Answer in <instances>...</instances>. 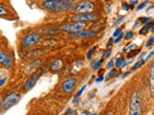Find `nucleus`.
I'll return each mask as SVG.
<instances>
[{
	"label": "nucleus",
	"instance_id": "f257e3e1",
	"mask_svg": "<svg viewBox=\"0 0 154 115\" xmlns=\"http://www.w3.org/2000/svg\"><path fill=\"white\" fill-rule=\"evenodd\" d=\"M128 113L129 115H143L142 96L138 91L133 92L131 97H130Z\"/></svg>",
	"mask_w": 154,
	"mask_h": 115
},
{
	"label": "nucleus",
	"instance_id": "f03ea898",
	"mask_svg": "<svg viewBox=\"0 0 154 115\" xmlns=\"http://www.w3.org/2000/svg\"><path fill=\"white\" fill-rule=\"evenodd\" d=\"M20 99H21V96L18 92L14 91V92L9 93L2 101V104H1L2 110L3 111H6V110H8L9 108L14 107V105H17Z\"/></svg>",
	"mask_w": 154,
	"mask_h": 115
},
{
	"label": "nucleus",
	"instance_id": "7ed1b4c3",
	"mask_svg": "<svg viewBox=\"0 0 154 115\" xmlns=\"http://www.w3.org/2000/svg\"><path fill=\"white\" fill-rule=\"evenodd\" d=\"M48 67H50V66H45V67H42V68L37 70L36 72H34V73L28 78L25 84H24V90L29 91L31 88H33L34 86H35V84H37V81H38V79L45 74V71H47Z\"/></svg>",
	"mask_w": 154,
	"mask_h": 115
},
{
	"label": "nucleus",
	"instance_id": "20e7f679",
	"mask_svg": "<svg viewBox=\"0 0 154 115\" xmlns=\"http://www.w3.org/2000/svg\"><path fill=\"white\" fill-rule=\"evenodd\" d=\"M42 36L38 33H30L23 37L21 44L25 48H31L40 42Z\"/></svg>",
	"mask_w": 154,
	"mask_h": 115
},
{
	"label": "nucleus",
	"instance_id": "39448f33",
	"mask_svg": "<svg viewBox=\"0 0 154 115\" xmlns=\"http://www.w3.org/2000/svg\"><path fill=\"white\" fill-rule=\"evenodd\" d=\"M94 4L91 1H82L79 4L72 9V12L76 14L79 13H90L91 12H94Z\"/></svg>",
	"mask_w": 154,
	"mask_h": 115
},
{
	"label": "nucleus",
	"instance_id": "423d86ee",
	"mask_svg": "<svg viewBox=\"0 0 154 115\" xmlns=\"http://www.w3.org/2000/svg\"><path fill=\"white\" fill-rule=\"evenodd\" d=\"M84 27H86V23L84 22H72V23H66L60 26V30L69 32V34L79 33L83 31Z\"/></svg>",
	"mask_w": 154,
	"mask_h": 115
},
{
	"label": "nucleus",
	"instance_id": "0eeeda50",
	"mask_svg": "<svg viewBox=\"0 0 154 115\" xmlns=\"http://www.w3.org/2000/svg\"><path fill=\"white\" fill-rule=\"evenodd\" d=\"M77 84H78V80L74 77H70V78L65 80L62 83V90L66 95L72 94V92L75 90Z\"/></svg>",
	"mask_w": 154,
	"mask_h": 115
},
{
	"label": "nucleus",
	"instance_id": "6e6552de",
	"mask_svg": "<svg viewBox=\"0 0 154 115\" xmlns=\"http://www.w3.org/2000/svg\"><path fill=\"white\" fill-rule=\"evenodd\" d=\"M99 18L98 14L90 13H79L75 14L71 17L73 22H84L86 23L87 21H96Z\"/></svg>",
	"mask_w": 154,
	"mask_h": 115
},
{
	"label": "nucleus",
	"instance_id": "1a4fd4ad",
	"mask_svg": "<svg viewBox=\"0 0 154 115\" xmlns=\"http://www.w3.org/2000/svg\"><path fill=\"white\" fill-rule=\"evenodd\" d=\"M76 1L72 0H58L57 6L54 10L55 13H64L73 8Z\"/></svg>",
	"mask_w": 154,
	"mask_h": 115
},
{
	"label": "nucleus",
	"instance_id": "9d476101",
	"mask_svg": "<svg viewBox=\"0 0 154 115\" xmlns=\"http://www.w3.org/2000/svg\"><path fill=\"white\" fill-rule=\"evenodd\" d=\"M96 35H97V32L93 30H86V31H81L79 33L69 34L70 37L72 38H91V37H94Z\"/></svg>",
	"mask_w": 154,
	"mask_h": 115
},
{
	"label": "nucleus",
	"instance_id": "9b49d317",
	"mask_svg": "<svg viewBox=\"0 0 154 115\" xmlns=\"http://www.w3.org/2000/svg\"><path fill=\"white\" fill-rule=\"evenodd\" d=\"M0 62L5 68H11L13 65V59L11 56L6 54L4 50H1V52H0Z\"/></svg>",
	"mask_w": 154,
	"mask_h": 115
},
{
	"label": "nucleus",
	"instance_id": "f8f14e48",
	"mask_svg": "<svg viewBox=\"0 0 154 115\" xmlns=\"http://www.w3.org/2000/svg\"><path fill=\"white\" fill-rule=\"evenodd\" d=\"M148 85H149V91H150V95L152 96V97H154V60L151 63L150 70H149Z\"/></svg>",
	"mask_w": 154,
	"mask_h": 115
},
{
	"label": "nucleus",
	"instance_id": "ddd939ff",
	"mask_svg": "<svg viewBox=\"0 0 154 115\" xmlns=\"http://www.w3.org/2000/svg\"><path fill=\"white\" fill-rule=\"evenodd\" d=\"M42 63V60H35L31 61L30 63H28L25 67V72L26 73H30V72H33V71H37L38 69V67H40Z\"/></svg>",
	"mask_w": 154,
	"mask_h": 115
},
{
	"label": "nucleus",
	"instance_id": "4468645a",
	"mask_svg": "<svg viewBox=\"0 0 154 115\" xmlns=\"http://www.w3.org/2000/svg\"><path fill=\"white\" fill-rule=\"evenodd\" d=\"M58 0H48V1H43L42 2V7H45V9L50 10V11L54 12V10L57 6Z\"/></svg>",
	"mask_w": 154,
	"mask_h": 115
},
{
	"label": "nucleus",
	"instance_id": "2eb2a0df",
	"mask_svg": "<svg viewBox=\"0 0 154 115\" xmlns=\"http://www.w3.org/2000/svg\"><path fill=\"white\" fill-rule=\"evenodd\" d=\"M63 67V60L61 59H56L50 64V69L52 71H58Z\"/></svg>",
	"mask_w": 154,
	"mask_h": 115
},
{
	"label": "nucleus",
	"instance_id": "dca6fc26",
	"mask_svg": "<svg viewBox=\"0 0 154 115\" xmlns=\"http://www.w3.org/2000/svg\"><path fill=\"white\" fill-rule=\"evenodd\" d=\"M154 27V22L153 21H151V22H149V23H147V24H146L141 30H140V35H143V36H144V35H146V34L151 30V29Z\"/></svg>",
	"mask_w": 154,
	"mask_h": 115
},
{
	"label": "nucleus",
	"instance_id": "f3484780",
	"mask_svg": "<svg viewBox=\"0 0 154 115\" xmlns=\"http://www.w3.org/2000/svg\"><path fill=\"white\" fill-rule=\"evenodd\" d=\"M59 32H60V29L49 28V29H47V30L45 31V34H46V35H48V36H54V35H56V34H58Z\"/></svg>",
	"mask_w": 154,
	"mask_h": 115
},
{
	"label": "nucleus",
	"instance_id": "a211bd4d",
	"mask_svg": "<svg viewBox=\"0 0 154 115\" xmlns=\"http://www.w3.org/2000/svg\"><path fill=\"white\" fill-rule=\"evenodd\" d=\"M118 70L117 69H112L111 70L109 73L107 74V76H106V80L107 81H109L110 79H112V78H114V77H117L118 76Z\"/></svg>",
	"mask_w": 154,
	"mask_h": 115
},
{
	"label": "nucleus",
	"instance_id": "6ab92c4d",
	"mask_svg": "<svg viewBox=\"0 0 154 115\" xmlns=\"http://www.w3.org/2000/svg\"><path fill=\"white\" fill-rule=\"evenodd\" d=\"M144 63V60H138L136 63H135L133 66H132V68H131V71H135V70H137L138 68H140L143 64Z\"/></svg>",
	"mask_w": 154,
	"mask_h": 115
},
{
	"label": "nucleus",
	"instance_id": "aec40b11",
	"mask_svg": "<svg viewBox=\"0 0 154 115\" xmlns=\"http://www.w3.org/2000/svg\"><path fill=\"white\" fill-rule=\"evenodd\" d=\"M136 49H137V45L136 44H129L126 48H125L124 52L127 53V54H129L130 52H132V51L136 50Z\"/></svg>",
	"mask_w": 154,
	"mask_h": 115
},
{
	"label": "nucleus",
	"instance_id": "412c9836",
	"mask_svg": "<svg viewBox=\"0 0 154 115\" xmlns=\"http://www.w3.org/2000/svg\"><path fill=\"white\" fill-rule=\"evenodd\" d=\"M141 23L143 24H147L149 22L152 21V18L151 17H146V16H143V17H140V20H139Z\"/></svg>",
	"mask_w": 154,
	"mask_h": 115
},
{
	"label": "nucleus",
	"instance_id": "4be33fe9",
	"mask_svg": "<svg viewBox=\"0 0 154 115\" xmlns=\"http://www.w3.org/2000/svg\"><path fill=\"white\" fill-rule=\"evenodd\" d=\"M132 62V59H129V60H123V61H122V65H120V67L119 68L120 69H123V68H125L127 65H129L130 63Z\"/></svg>",
	"mask_w": 154,
	"mask_h": 115
},
{
	"label": "nucleus",
	"instance_id": "5701e85b",
	"mask_svg": "<svg viewBox=\"0 0 154 115\" xmlns=\"http://www.w3.org/2000/svg\"><path fill=\"white\" fill-rule=\"evenodd\" d=\"M103 64V59L102 60H98L97 62H96V63L94 65V67H93V70L94 71H97L100 67H101V65Z\"/></svg>",
	"mask_w": 154,
	"mask_h": 115
},
{
	"label": "nucleus",
	"instance_id": "b1692460",
	"mask_svg": "<svg viewBox=\"0 0 154 115\" xmlns=\"http://www.w3.org/2000/svg\"><path fill=\"white\" fill-rule=\"evenodd\" d=\"M133 37H134V33H133V31H128L126 34H125V40H132L133 38Z\"/></svg>",
	"mask_w": 154,
	"mask_h": 115
},
{
	"label": "nucleus",
	"instance_id": "393cba45",
	"mask_svg": "<svg viewBox=\"0 0 154 115\" xmlns=\"http://www.w3.org/2000/svg\"><path fill=\"white\" fill-rule=\"evenodd\" d=\"M111 54H112V50L109 49V48H108L107 50H105L104 54H103V56H102V59H103V60H105V59H108V58H110Z\"/></svg>",
	"mask_w": 154,
	"mask_h": 115
},
{
	"label": "nucleus",
	"instance_id": "a878e982",
	"mask_svg": "<svg viewBox=\"0 0 154 115\" xmlns=\"http://www.w3.org/2000/svg\"><path fill=\"white\" fill-rule=\"evenodd\" d=\"M95 49H96V47H95V46L91 48V49H90V51L88 52V54H87V59H88V60H91V57H93V55H94V53Z\"/></svg>",
	"mask_w": 154,
	"mask_h": 115
},
{
	"label": "nucleus",
	"instance_id": "bb28decb",
	"mask_svg": "<svg viewBox=\"0 0 154 115\" xmlns=\"http://www.w3.org/2000/svg\"><path fill=\"white\" fill-rule=\"evenodd\" d=\"M122 33V29H120V28H118V29H116V31L113 33V37L115 38H117L120 34Z\"/></svg>",
	"mask_w": 154,
	"mask_h": 115
},
{
	"label": "nucleus",
	"instance_id": "cd10ccee",
	"mask_svg": "<svg viewBox=\"0 0 154 115\" xmlns=\"http://www.w3.org/2000/svg\"><path fill=\"white\" fill-rule=\"evenodd\" d=\"M5 14H8V11L4 8V6L1 4V5H0V16H4Z\"/></svg>",
	"mask_w": 154,
	"mask_h": 115
},
{
	"label": "nucleus",
	"instance_id": "c85d7f7f",
	"mask_svg": "<svg viewBox=\"0 0 154 115\" xmlns=\"http://www.w3.org/2000/svg\"><path fill=\"white\" fill-rule=\"evenodd\" d=\"M123 58H118L117 59V60H116V63H115V65L117 66V67H120V65H122V61H123Z\"/></svg>",
	"mask_w": 154,
	"mask_h": 115
},
{
	"label": "nucleus",
	"instance_id": "c756f323",
	"mask_svg": "<svg viewBox=\"0 0 154 115\" xmlns=\"http://www.w3.org/2000/svg\"><path fill=\"white\" fill-rule=\"evenodd\" d=\"M154 43V36L153 37H151L150 38H149V40H147V42L146 43V48H148V47H150L152 44Z\"/></svg>",
	"mask_w": 154,
	"mask_h": 115
},
{
	"label": "nucleus",
	"instance_id": "7c9ffc66",
	"mask_svg": "<svg viewBox=\"0 0 154 115\" xmlns=\"http://www.w3.org/2000/svg\"><path fill=\"white\" fill-rule=\"evenodd\" d=\"M87 88V85H83V86H82V87H81V89L78 91V93H77V95H76V97L77 98H79L80 97V96L82 95V94H83V92H84V91H85V89Z\"/></svg>",
	"mask_w": 154,
	"mask_h": 115
},
{
	"label": "nucleus",
	"instance_id": "2f4dec72",
	"mask_svg": "<svg viewBox=\"0 0 154 115\" xmlns=\"http://www.w3.org/2000/svg\"><path fill=\"white\" fill-rule=\"evenodd\" d=\"M114 66H115V61L113 60H111L108 63H107V69H114Z\"/></svg>",
	"mask_w": 154,
	"mask_h": 115
},
{
	"label": "nucleus",
	"instance_id": "473e14b6",
	"mask_svg": "<svg viewBox=\"0 0 154 115\" xmlns=\"http://www.w3.org/2000/svg\"><path fill=\"white\" fill-rule=\"evenodd\" d=\"M7 79H8V77H7V76H3V74H2L1 80H0V81H0V86H1V87H2V86L4 85V84L6 83Z\"/></svg>",
	"mask_w": 154,
	"mask_h": 115
},
{
	"label": "nucleus",
	"instance_id": "72a5a7b5",
	"mask_svg": "<svg viewBox=\"0 0 154 115\" xmlns=\"http://www.w3.org/2000/svg\"><path fill=\"white\" fill-rule=\"evenodd\" d=\"M123 37H125L124 36V34L123 33H122V34H120V35L117 37V38H116V40H114V43H119L120 40H122V38H123Z\"/></svg>",
	"mask_w": 154,
	"mask_h": 115
},
{
	"label": "nucleus",
	"instance_id": "f704fd0d",
	"mask_svg": "<svg viewBox=\"0 0 154 115\" xmlns=\"http://www.w3.org/2000/svg\"><path fill=\"white\" fill-rule=\"evenodd\" d=\"M154 56V51H152V52H150V53H149V54L146 56V60H144V62H147L149 60H150V59H152V57Z\"/></svg>",
	"mask_w": 154,
	"mask_h": 115
},
{
	"label": "nucleus",
	"instance_id": "c9c22d12",
	"mask_svg": "<svg viewBox=\"0 0 154 115\" xmlns=\"http://www.w3.org/2000/svg\"><path fill=\"white\" fill-rule=\"evenodd\" d=\"M123 20H124V16H120L117 21L115 22V26H119L120 23L122 22H123Z\"/></svg>",
	"mask_w": 154,
	"mask_h": 115
},
{
	"label": "nucleus",
	"instance_id": "e433bc0d",
	"mask_svg": "<svg viewBox=\"0 0 154 115\" xmlns=\"http://www.w3.org/2000/svg\"><path fill=\"white\" fill-rule=\"evenodd\" d=\"M149 1H148V0H146V1H143V3H141V4H140V5H138V7H137V9L138 10H142L144 6H146V5L148 3Z\"/></svg>",
	"mask_w": 154,
	"mask_h": 115
},
{
	"label": "nucleus",
	"instance_id": "4c0bfd02",
	"mask_svg": "<svg viewBox=\"0 0 154 115\" xmlns=\"http://www.w3.org/2000/svg\"><path fill=\"white\" fill-rule=\"evenodd\" d=\"M103 80H104V76L103 75H100L98 78L95 80V81H96V83H101V81H103Z\"/></svg>",
	"mask_w": 154,
	"mask_h": 115
},
{
	"label": "nucleus",
	"instance_id": "58836bf2",
	"mask_svg": "<svg viewBox=\"0 0 154 115\" xmlns=\"http://www.w3.org/2000/svg\"><path fill=\"white\" fill-rule=\"evenodd\" d=\"M130 7L128 6V4L126 3V2H124V3H122V9L124 10V11H128V9H129Z\"/></svg>",
	"mask_w": 154,
	"mask_h": 115
},
{
	"label": "nucleus",
	"instance_id": "ea45409f",
	"mask_svg": "<svg viewBox=\"0 0 154 115\" xmlns=\"http://www.w3.org/2000/svg\"><path fill=\"white\" fill-rule=\"evenodd\" d=\"M140 25H141V22H140L139 20L134 24V26H133V30H136V29H138L140 27Z\"/></svg>",
	"mask_w": 154,
	"mask_h": 115
},
{
	"label": "nucleus",
	"instance_id": "a19ab883",
	"mask_svg": "<svg viewBox=\"0 0 154 115\" xmlns=\"http://www.w3.org/2000/svg\"><path fill=\"white\" fill-rule=\"evenodd\" d=\"M78 103H79V98H77L76 96H75L74 99L72 100V104H73V105H78Z\"/></svg>",
	"mask_w": 154,
	"mask_h": 115
},
{
	"label": "nucleus",
	"instance_id": "79ce46f5",
	"mask_svg": "<svg viewBox=\"0 0 154 115\" xmlns=\"http://www.w3.org/2000/svg\"><path fill=\"white\" fill-rule=\"evenodd\" d=\"M113 43H114L113 38H110L109 41H108V43H107V45H106V46H107V48H108V47H111V46L113 45Z\"/></svg>",
	"mask_w": 154,
	"mask_h": 115
},
{
	"label": "nucleus",
	"instance_id": "37998d69",
	"mask_svg": "<svg viewBox=\"0 0 154 115\" xmlns=\"http://www.w3.org/2000/svg\"><path fill=\"white\" fill-rule=\"evenodd\" d=\"M67 111H69V112H66V115H74L76 113L75 110H67Z\"/></svg>",
	"mask_w": 154,
	"mask_h": 115
},
{
	"label": "nucleus",
	"instance_id": "c03bdc74",
	"mask_svg": "<svg viewBox=\"0 0 154 115\" xmlns=\"http://www.w3.org/2000/svg\"><path fill=\"white\" fill-rule=\"evenodd\" d=\"M106 9H107V13H111V5H110V3L106 4Z\"/></svg>",
	"mask_w": 154,
	"mask_h": 115
},
{
	"label": "nucleus",
	"instance_id": "a18cd8bd",
	"mask_svg": "<svg viewBox=\"0 0 154 115\" xmlns=\"http://www.w3.org/2000/svg\"><path fill=\"white\" fill-rule=\"evenodd\" d=\"M130 74H131V72H126V73H125V74H123V75L122 76V78H125V77H126V76H128V75H130Z\"/></svg>",
	"mask_w": 154,
	"mask_h": 115
},
{
	"label": "nucleus",
	"instance_id": "49530a36",
	"mask_svg": "<svg viewBox=\"0 0 154 115\" xmlns=\"http://www.w3.org/2000/svg\"><path fill=\"white\" fill-rule=\"evenodd\" d=\"M138 3H139L138 1H134V0H131V1H130V4H132L133 6H134V5H137Z\"/></svg>",
	"mask_w": 154,
	"mask_h": 115
},
{
	"label": "nucleus",
	"instance_id": "de8ad7c7",
	"mask_svg": "<svg viewBox=\"0 0 154 115\" xmlns=\"http://www.w3.org/2000/svg\"><path fill=\"white\" fill-rule=\"evenodd\" d=\"M143 56H144V53H142V54H141V55H140V56H139V58H138V60H141L143 59Z\"/></svg>",
	"mask_w": 154,
	"mask_h": 115
},
{
	"label": "nucleus",
	"instance_id": "09e8293b",
	"mask_svg": "<svg viewBox=\"0 0 154 115\" xmlns=\"http://www.w3.org/2000/svg\"><path fill=\"white\" fill-rule=\"evenodd\" d=\"M152 9H154V5H152V6H150V7H148L147 9H146V12H149L150 10H152Z\"/></svg>",
	"mask_w": 154,
	"mask_h": 115
},
{
	"label": "nucleus",
	"instance_id": "8fccbe9b",
	"mask_svg": "<svg viewBox=\"0 0 154 115\" xmlns=\"http://www.w3.org/2000/svg\"><path fill=\"white\" fill-rule=\"evenodd\" d=\"M104 115H112V113H106V114H104Z\"/></svg>",
	"mask_w": 154,
	"mask_h": 115
},
{
	"label": "nucleus",
	"instance_id": "3c124183",
	"mask_svg": "<svg viewBox=\"0 0 154 115\" xmlns=\"http://www.w3.org/2000/svg\"><path fill=\"white\" fill-rule=\"evenodd\" d=\"M152 32H153V33H154V27H153V28H152Z\"/></svg>",
	"mask_w": 154,
	"mask_h": 115
},
{
	"label": "nucleus",
	"instance_id": "603ef678",
	"mask_svg": "<svg viewBox=\"0 0 154 115\" xmlns=\"http://www.w3.org/2000/svg\"><path fill=\"white\" fill-rule=\"evenodd\" d=\"M91 115H96V113H94V114H91Z\"/></svg>",
	"mask_w": 154,
	"mask_h": 115
},
{
	"label": "nucleus",
	"instance_id": "864d4df0",
	"mask_svg": "<svg viewBox=\"0 0 154 115\" xmlns=\"http://www.w3.org/2000/svg\"><path fill=\"white\" fill-rule=\"evenodd\" d=\"M153 115H154V113H153Z\"/></svg>",
	"mask_w": 154,
	"mask_h": 115
}]
</instances>
